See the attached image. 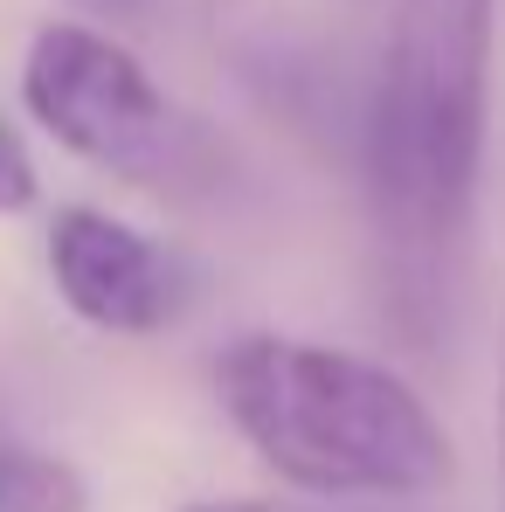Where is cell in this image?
<instances>
[{"instance_id": "cell-1", "label": "cell", "mask_w": 505, "mask_h": 512, "mask_svg": "<svg viewBox=\"0 0 505 512\" xmlns=\"http://www.w3.org/2000/svg\"><path fill=\"white\" fill-rule=\"evenodd\" d=\"M215 395L236 436L305 499L422 506L457 478L429 402L367 353L250 333L215 360Z\"/></svg>"}, {"instance_id": "cell-2", "label": "cell", "mask_w": 505, "mask_h": 512, "mask_svg": "<svg viewBox=\"0 0 505 512\" xmlns=\"http://www.w3.org/2000/svg\"><path fill=\"white\" fill-rule=\"evenodd\" d=\"M492 21L499 0H395L367 173L402 250L436 256L471 222L492 118Z\"/></svg>"}, {"instance_id": "cell-3", "label": "cell", "mask_w": 505, "mask_h": 512, "mask_svg": "<svg viewBox=\"0 0 505 512\" xmlns=\"http://www.w3.org/2000/svg\"><path fill=\"white\" fill-rule=\"evenodd\" d=\"M21 97L63 153L118 173L132 187L187 194L215 167L201 125L180 118L167 90L146 77V63L125 42H111L104 28H84V21L35 28L28 63H21Z\"/></svg>"}, {"instance_id": "cell-4", "label": "cell", "mask_w": 505, "mask_h": 512, "mask_svg": "<svg viewBox=\"0 0 505 512\" xmlns=\"http://www.w3.org/2000/svg\"><path fill=\"white\" fill-rule=\"evenodd\" d=\"M49 277L84 326L118 333V340H146L180 319V263L146 229H132L104 208H56Z\"/></svg>"}, {"instance_id": "cell-5", "label": "cell", "mask_w": 505, "mask_h": 512, "mask_svg": "<svg viewBox=\"0 0 505 512\" xmlns=\"http://www.w3.org/2000/svg\"><path fill=\"white\" fill-rule=\"evenodd\" d=\"M0 512H90L84 471L49 450H0Z\"/></svg>"}, {"instance_id": "cell-6", "label": "cell", "mask_w": 505, "mask_h": 512, "mask_svg": "<svg viewBox=\"0 0 505 512\" xmlns=\"http://www.w3.org/2000/svg\"><path fill=\"white\" fill-rule=\"evenodd\" d=\"M35 201H42L35 153H28V139L14 132V118H0V215H28Z\"/></svg>"}, {"instance_id": "cell-7", "label": "cell", "mask_w": 505, "mask_h": 512, "mask_svg": "<svg viewBox=\"0 0 505 512\" xmlns=\"http://www.w3.org/2000/svg\"><path fill=\"white\" fill-rule=\"evenodd\" d=\"M180 512H422V506H374V499H194Z\"/></svg>"}, {"instance_id": "cell-8", "label": "cell", "mask_w": 505, "mask_h": 512, "mask_svg": "<svg viewBox=\"0 0 505 512\" xmlns=\"http://www.w3.org/2000/svg\"><path fill=\"white\" fill-rule=\"evenodd\" d=\"M499 485H505V319H499Z\"/></svg>"}]
</instances>
